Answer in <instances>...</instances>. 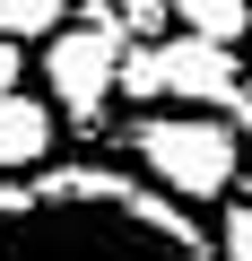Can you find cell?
<instances>
[{
	"label": "cell",
	"instance_id": "cell-9",
	"mask_svg": "<svg viewBox=\"0 0 252 261\" xmlns=\"http://www.w3.org/2000/svg\"><path fill=\"white\" fill-rule=\"evenodd\" d=\"M18 79H26V53H18V35H0V96H18Z\"/></svg>",
	"mask_w": 252,
	"mask_h": 261
},
{
	"label": "cell",
	"instance_id": "cell-2",
	"mask_svg": "<svg viewBox=\"0 0 252 261\" xmlns=\"http://www.w3.org/2000/svg\"><path fill=\"white\" fill-rule=\"evenodd\" d=\"M131 148H139V166H148L174 200H226L235 174H243V130H235L226 113H200V105L139 113V122H131Z\"/></svg>",
	"mask_w": 252,
	"mask_h": 261
},
{
	"label": "cell",
	"instance_id": "cell-1",
	"mask_svg": "<svg viewBox=\"0 0 252 261\" xmlns=\"http://www.w3.org/2000/svg\"><path fill=\"white\" fill-rule=\"evenodd\" d=\"M0 261H226L183 209L104 166L0 183Z\"/></svg>",
	"mask_w": 252,
	"mask_h": 261
},
{
	"label": "cell",
	"instance_id": "cell-7",
	"mask_svg": "<svg viewBox=\"0 0 252 261\" xmlns=\"http://www.w3.org/2000/svg\"><path fill=\"white\" fill-rule=\"evenodd\" d=\"M61 9H70V0H0V35L52 44V35H61Z\"/></svg>",
	"mask_w": 252,
	"mask_h": 261
},
{
	"label": "cell",
	"instance_id": "cell-3",
	"mask_svg": "<svg viewBox=\"0 0 252 261\" xmlns=\"http://www.w3.org/2000/svg\"><path fill=\"white\" fill-rule=\"evenodd\" d=\"M122 96L131 105H157V96H174V105H235L243 96V61H235V44H209V35H157V44H139L131 61H122Z\"/></svg>",
	"mask_w": 252,
	"mask_h": 261
},
{
	"label": "cell",
	"instance_id": "cell-4",
	"mask_svg": "<svg viewBox=\"0 0 252 261\" xmlns=\"http://www.w3.org/2000/svg\"><path fill=\"white\" fill-rule=\"evenodd\" d=\"M122 35L113 27H61L52 44H44V79H52V105L61 113H78V122H96L113 96H122Z\"/></svg>",
	"mask_w": 252,
	"mask_h": 261
},
{
	"label": "cell",
	"instance_id": "cell-6",
	"mask_svg": "<svg viewBox=\"0 0 252 261\" xmlns=\"http://www.w3.org/2000/svg\"><path fill=\"white\" fill-rule=\"evenodd\" d=\"M174 27L209 35V44H243L252 35V0H174Z\"/></svg>",
	"mask_w": 252,
	"mask_h": 261
},
{
	"label": "cell",
	"instance_id": "cell-8",
	"mask_svg": "<svg viewBox=\"0 0 252 261\" xmlns=\"http://www.w3.org/2000/svg\"><path fill=\"white\" fill-rule=\"evenodd\" d=\"M217 252H226V261H252V200H235V209H226V226H217Z\"/></svg>",
	"mask_w": 252,
	"mask_h": 261
},
{
	"label": "cell",
	"instance_id": "cell-5",
	"mask_svg": "<svg viewBox=\"0 0 252 261\" xmlns=\"http://www.w3.org/2000/svg\"><path fill=\"white\" fill-rule=\"evenodd\" d=\"M44 148H52V105L44 96H0V174H26V166H44Z\"/></svg>",
	"mask_w": 252,
	"mask_h": 261
}]
</instances>
